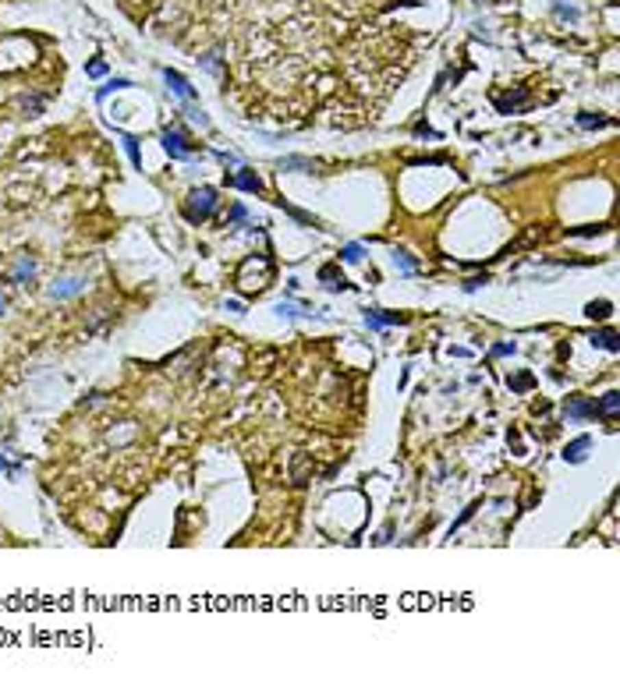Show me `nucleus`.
<instances>
[{
  "instance_id": "1",
  "label": "nucleus",
  "mask_w": 620,
  "mask_h": 690,
  "mask_svg": "<svg viewBox=\"0 0 620 690\" xmlns=\"http://www.w3.org/2000/svg\"><path fill=\"white\" fill-rule=\"evenodd\" d=\"M270 277H273V262L270 259H248L238 269V287L252 294V290H262L266 283H270Z\"/></svg>"
},
{
  "instance_id": "2",
  "label": "nucleus",
  "mask_w": 620,
  "mask_h": 690,
  "mask_svg": "<svg viewBox=\"0 0 620 690\" xmlns=\"http://www.w3.org/2000/svg\"><path fill=\"white\" fill-rule=\"evenodd\" d=\"M213 209H216V188L202 184V188H195V192L188 195L184 216H188V223H202V220H210V216H213Z\"/></svg>"
},
{
  "instance_id": "3",
  "label": "nucleus",
  "mask_w": 620,
  "mask_h": 690,
  "mask_svg": "<svg viewBox=\"0 0 620 690\" xmlns=\"http://www.w3.org/2000/svg\"><path fill=\"white\" fill-rule=\"evenodd\" d=\"M160 142H163V149L171 153V159H192V153H195V145L184 138L177 128H163Z\"/></svg>"
},
{
  "instance_id": "4",
  "label": "nucleus",
  "mask_w": 620,
  "mask_h": 690,
  "mask_svg": "<svg viewBox=\"0 0 620 690\" xmlns=\"http://www.w3.org/2000/svg\"><path fill=\"white\" fill-rule=\"evenodd\" d=\"M86 287H89L86 277H64V280L50 283V298H53V301H68V298H78Z\"/></svg>"
},
{
  "instance_id": "5",
  "label": "nucleus",
  "mask_w": 620,
  "mask_h": 690,
  "mask_svg": "<svg viewBox=\"0 0 620 690\" xmlns=\"http://www.w3.org/2000/svg\"><path fill=\"white\" fill-rule=\"evenodd\" d=\"M32 280H36V259H32V255H18L14 273H11V283L25 287V283H32Z\"/></svg>"
},
{
  "instance_id": "6",
  "label": "nucleus",
  "mask_w": 620,
  "mask_h": 690,
  "mask_svg": "<svg viewBox=\"0 0 620 690\" xmlns=\"http://www.w3.org/2000/svg\"><path fill=\"white\" fill-rule=\"evenodd\" d=\"M163 78H167V86H171V89H174V92H177L184 103H195V89L188 86V78H184V75H177V71H171V68H167V71H163Z\"/></svg>"
},
{
  "instance_id": "7",
  "label": "nucleus",
  "mask_w": 620,
  "mask_h": 690,
  "mask_svg": "<svg viewBox=\"0 0 620 690\" xmlns=\"http://www.w3.org/2000/svg\"><path fill=\"white\" fill-rule=\"evenodd\" d=\"M397 322H404V316H397V311H376V308L365 311V326L369 329H383V326H397Z\"/></svg>"
},
{
  "instance_id": "8",
  "label": "nucleus",
  "mask_w": 620,
  "mask_h": 690,
  "mask_svg": "<svg viewBox=\"0 0 620 690\" xmlns=\"http://www.w3.org/2000/svg\"><path fill=\"white\" fill-rule=\"evenodd\" d=\"M567 418H574V422H585V418H595V404L585 400V396H571L567 400Z\"/></svg>"
},
{
  "instance_id": "9",
  "label": "nucleus",
  "mask_w": 620,
  "mask_h": 690,
  "mask_svg": "<svg viewBox=\"0 0 620 690\" xmlns=\"http://www.w3.org/2000/svg\"><path fill=\"white\" fill-rule=\"evenodd\" d=\"M592 446V439L588 435H578L574 439V443L564 450V460H567V464H582V460H585V450Z\"/></svg>"
},
{
  "instance_id": "10",
  "label": "nucleus",
  "mask_w": 620,
  "mask_h": 690,
  "mask_svg": "<svg viewBox=\"0 0 620 690\" xmlns=\"http://www.w3.org/2000/svg\"><path fill=\"white\" fill-rule=\"evenodd\" d=\"M231 184L234 188H241V192H262V181H259V174H252V170H241V174H234L231 177Z\"/></svg>"
},
{
  "instance_id": "11",
  "label": "nucleus",
  "mask_w": 620,
  "mask_h": 690,
  "mask_svg": "<svg viewBox=\"0 0 620 690\" xmlns=\"http://www.w3.org/2000/svg\"><path fill=\"white\" fill-rule=\"evenodd\" d=\"M617 411H620V393H606L603 396V404H595V414H603V418H617Z\"/></svg>"
},
{
  "instance_id": "12",
  "label": "nucleus",
  "mask_w": 620,
  "mask_h": 690,
  "mask_svg": "<svg viewBox=\"0 0 620 690\" xmlns=\"http://www.w3.org/2000/svg\"><path fill=\"white\" fill-rule=\"evenodd\" d=\"M319 280H326V287H330V290H347V280L337 273L334 266H323V269H319Z\"/></svg>"
},
{
  "instance_id": "13",
  "label": "nucleus",
  "mask_w": 620,
  "mask_h": 690,
  "mask_svg": "<svg viewBox=\"0 0 620 690\" xmlns=\"http://www.w3.org/2000/svg\"><path fill=\"white\" fill-rule=\"evenodd\" d=\"M525 103H528V96H525V92H514V96H500V99H496V110H500V114H510V110L525 107Z\"/></svg>"
},
{
  "instance_id": "14",
  "label": "nucleus",
  "mask_w": 620,
  "mask_h": 690,
  "mask_svg": "<svg viewBox=\"0 0 620 690\" xmlns=\"http://www.w3.org/2000/svg\"><path fill=\"white\" fill-rule=\"evenodd\" d=\"M592 344L606 347L610 354H617V350H620V340H617V333H613V329H603V333H595V337H592Z\"/></svg>"
},
{
  "instance_id": "15",
  "label": "nucleus",
  "mask_w": 620,
  "mask_h": 690,
  "mask_svg": "<svg viewBox=\"0 0 620 690\" xmlns=\"http://www.w3.org/2000/svg\"><path fill=\"white\" fill-rule=\"evenodd\" d=\"M394 266L401 269V273H408V277H411V273H415V269H419V262H415V259H411L408 252H401V248H397V252H394Z\"/></svg>"
},
{
  "instance_id": "16",
  "label": "nucleus",
  "mask_w": 620,
  "mask_h": 690,
  "mask_svg": "<svg viewBox=\"0 0 620 690\" xmlns=\"http://www.w3.org/2000/svg\"><path fill=\"white\" fill-rule=\"evenodd\" d=\"M18 103H22V114L25 117H36L39 110H43V96H22Z\"/></svg>"
},
{
  "instance_id": "17",
  "label": "nucleus",
  "mask_w": 620,
  "mask_h": 690,
  "mask_svg": "<svg viewBox=\"0 0 620 690\" xmlns=\"http://www.w3.org/2000/svg\"><path fill=\"white\" fill-rule=\"evenodd\" d=\"M121 142H124V153H128V159H132L135 166H142V153H138V142H135L132 135H121Z\"/></svg>"
},
{
  "instance_id": "18",
  "label": "nucleus",
  "mask_w": 620,
  "mask_h": 690,
  "mask_svg": "<svg viewBox=\"0 0 620 690\" xmlns=\"http://www.w3.org/2000/svg\"><path fill=\"white\" fill-rule=\"evenodd\" d=\"M280 209H284V213H287V216H291V220H298L301 227H316V220H312V216H305V213H301V209H295V205H287V202H280Z\"/></svg>"
},
{
  "instance_id": "19",
  "label": "nucleus",
  "mask_w": 620,
  "mask_h": 690,
  "mask_svg": "<svg viewBox=\"0 0 620 690\" xmlns=\"http://www.w3.org/2000/svg\"><path fill=\"white\" fill-rule=\"evenodd\" d=\"M280 170H312V163L301 156H287V159H280Z\"/></svg>"
},
{
  "instance_id": "20",
  "label": "nucleus",
  "mask_w": 620,
  "mask_h": 690,
  "mask_svg": "<svg viewBox=\"0 0 620 690\" xmlns=\"http://www.w3.org/2000/svg\"><path fill=\"white\" fill-rule=\"evenodd\" d=\"M128 86H132L128 78H114V81H107V86H103V89L96 92V99H107L110 92H117V89H128Z\"/></svg>"
},
{
  "instance_id": "21",
  "label": "nucleus",
  "mask_w": 620,
  "mask_h": 690,
  "mask_svg": "<svg viewBox=\"0 0 620 690\" xmlns=\"http://www.w3.org/2000/svg\"><path fill=\"white\" fill-rule=\"evenodd\" d=\"M585 316H588V319H606V316H610V301H592V305L585 308Z\"/></svg>"
},
{
  "instance_id": "22",
  "label": "nucleus",
  "mask_w": 620,
  "mask_h": 690,
  "mask_svg": "<svg viewBox=\"0 0 620 690\" xmlns=\"http://www.w3.org/2000/svg\"><path fill=\"white\" fill-rule=\"evenodd\" d=\"M362 255H365V248H362V244H347L344 252H340L344 262H362Z\"/></svg>"
},
{
  "instance_id": "23",
  "label": "nucleus",
  "mask_w": 620,
  "mask_h": 690,
  "mask_svg": "<svg viewBox=\"0 0 620 690\" xmlns=\"http://www.w3.org/2000/svg\"><path fill=\"white\" fill-rule=\"evenodd\" d=\"M578 124H582V128H603V124H610L606 117H592V114H582V117H578Z\"/></svg>"
},
{
  "instance_id": "24",
  "label": "nucleus",
  "mask_w": 620,
  "mask_h": 690,
  "mask_svg": "<svg viewBox=\"0 0 620 690\" xmlns=\"http://www.w3.org/2000/svg\"><path fill=\"white\" fill-rule=\"evenodd\" d=\"M603 230H606V227H574L571 234H574V238H595V234H603Z\"/></svg>"
},
{
  "instance_id": "25",
  "label": "nucleus",
  "mask_w": 620,
  "mask_h": 690,
  "mask_svg": "<svg viewBox=\"0 0 620 690\" xmlns=\"http://www.w3.org/2000/svg\"><path fill=\"white\" fill-rule=\"evenodd\" d=\"M277 311H280V316H287V319H298V316H312V311H298L295 305H284V301L277 305Z\"/></svg>"
},
{
  "instance_id": "26",
  "label": "nucleus",
  "mask_w": 620,
  "mask_h": 690,
  "mask_svg": "<svg viewBox=\"0 0 620 690\" xmlns=\"http://www.w3.org/2000/svg\"><path fill=\"white\" fill-rule=\"evenodd\" d=\"M305 471H308V457H298V460H295V482H298V485H301Z\"/></svg>"
},
{
  "instance_id": "27",
  "label": "nucleus",
  "mask_w": 620,
  "mask_h": 690,
  "mask_svg": "<svg viewBox=\"0 0 620 690\" xmlns=\"http://www.w3.org/2000/svg\"><path fill=\"white\" fill-rule=\"evenodd\" d=\"M504 354H514V344H496L493 347V358H504Z\"/></svg>"
},
{
  "instance_id": "28",
  "label": "nucleus",
  "mask_w": 620,
  "mask_h": 690,
  "mask_svg": "<svg viewBox=\"0 0 620 690\" xmlns=\"http://www.w3.org/2000/svg\"><path fill=\"white\" fill-rule=\"evenodd\" d=\"M510 386L514 389H528L532 386V375H518V379H510Z\"/></svg>"
},
{
  "instance_id": "29",
  "label": "nucleus",
  "mask_w": 620,
  "mask_h": 690,
  "mask_svg": "<svg viewBox=\"0 0 620 690\" xmlns=\"http://www.w3.org/2000/svg\"><path fill=\"white\" fill-rule=\"evenodd\" d=\"M103 71H107V64H103V60H92V64H89V75H92V78H99Z\"/></svg>"
},
{
  "instance_id": "30",
  "label": "nucleus",
  "mask_w": 620,
  "mask_h": 690,
  "mask_svg": "<svg viewBox=\"0 0 620 690\" xmlns=\"http://www.w3.org/2000/svg\"><path fill=\"white\" fill-rule=\"evenodd\" d=\"M231 223H245V205H234V209H231Z\"/></svg>"
},
{
  "instance_id": "31",
  "label": "nucleus",
  "mask_w": 620,
  "mask_h": 690,
  "mask_svg": "<svg viewBox=\"0 0 620 690\" xmlns=\"http://www.w3.org/2000/svg\"><path fill=\"white\" fill-rule=\"evenodd\" d=\"M482 283H486V277H471V280L464 283V290H479Z\"/></svg>"
},
{
  "instance_id": "32",
  "label": "nucleus",
  "mask_w": 620,
  "mask_h": 690,
  "mask_svg": "<svg viewBox=\"0 0 620 690\" xmlns=\"http://www.w3.org/2000/svg\"><path fill=\"white\" fill-rule=\"evenodd\" d=\"M471 513H475V507H468V510H464V513H461V517H458V520H454V528H461V524H464V520H468V517H471Z\"/></svg>"
},
{
  "instance_id": "33",
  "label": "nucleus",
  "mask_w": 620,
  "mask_h": 690,
  "mask_svg": "<svg viewBox=\"0 0 620 690\" xmlns=\"http://www.w3.org/2000/svg\"><path fill=\"white\" fill-rule=\"evenodd\" d=\"M227 311H234V316H241V311H245V305H238V301H227Z\"/></svg>"
},
{
  "instance_id": "34",
  "label": "nucleus",
  "mask_w": 620,
  "mask_h": 690,
  "mask_svg": "<svg viewBox=\"0 0 620 690\" xmlns=\"http://www.w3.org/2000/svg\"><path fill=\"white\" fill-rule=\"evenodd\" d=\"M4 308H8V301H4V294H0V316H4Z\"/></svg>"
},
{
  "instance_id": "35",
  "label": "nucleus",
  "mask_w": 620,
  "mask_h": 690,
  "mask_svg": "<svg viewBox=\"0 0 620 690\" xmlns=\"http://www.w3.org/2000/svg\"><path fill=\"white\" fill-rule=\"evenodd\" d=\"M0 471H4V474H11V468H8V464H4V460H0Z\"/></svg>"
}]
</instances>
